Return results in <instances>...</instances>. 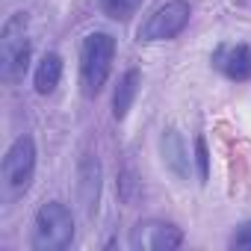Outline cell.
<instances>
[{
	"mask_svg": "<svg viewBox=\"0 0 251 251\" xmlns=\"http://www.w3.org/2000/svg\"><path fill=\"white\" fill-rule=\"evenodd\" d=\"M118 192H121V198L127 201V204H133V201L142 195V183H139V177H136L133 169H124V172L118 175Z\"/></svg>",
	"mask_w": 251,
	"mask_h": 251,
	"instance_id": "cell-13",
	"label": "cell"
},
{
	"mask_svg": "<svg viewBox=\"0 0 251 251\" xmlns=\"http://www.w3.org/2000/svg\"><path fill=\"white\" fill-rule=\"evenodd\" d=\"M115 59V39L109 33H89L80 50V86L86 98H95L112 71Z\"/></svg>",
	"mask_w": 251,
	"mask_h": 251,
	"instance_id": "cell-1",
	"label": "cell"
},
{
	"mask_svg": "<svg viewBox=\"0 0 251 251\" xmlns=\"http://www.w3.org/2000/svg\"><path fill=\"white\" fill-rule=\"evenodd\" d=\"M142 6V0H100V12L112 21H130Z\"/></svg>",
	"mask_w": 251,
	"mask_h": 251,
	"instance_id": "cell-12",
	"label": "cell"
},
{
	"mask_svg": "<svg viewBox=\"0 0 251 251\" xmlns=\"http://www.w3.org/2000/svg\"><path fill=\"white\" fill-rule=\"evenodd\" d=\"M74 242V216L68 204L48 201L39 207L33 222V239L30 245L36 251H65Z\"/></svg>",
	"mask_w": 251,
	"mask_h": 251,
	"instance_id": "cell-2",
	"label": "cell"
},
{
	"mask_svg": "<svg viewBox=\"0 0 251 251\" xmlns=\"http://www.w3.org/2000/svg\"><path fill=\"white\" fill-rule=\"evenodd\" d=\"M213 68L233 83L251 80V48L248 45H219L213 50Z\"/></svg>",
	"mask_w": 251,
	"mask_h": 251,
	"instance_id": "cell-7",
	"label": "cell"
},
{
	"mask_svg": "<svg viewBox=\"0 0 251 251\" xmlns=\"http://www.w3.org/2000/svg\"><path fill=\"white\" fill-rule=\"evenodd\" d=\"M195 160H198L201 183H207V177H210V154H207V139H204V136L195 139Z\"/></svg>",
	"mask_w": 251,
	"mask_h": 251,
	"instance_id": "cell-14",
	"label": "cell"
},
{
	"mask_svg": "<svg viewBox=\"0 0 251 251\" xmlns=\"http://www.w3.org/2000/svg\"><path fill=\"white\" fill-rule=\"evenodd\" d=\"M98 195H100V163L95 157H86L80 166V198L89 216L98 210Z\"/></svg>",
	"mask_w": 251,
	"mask_h": 251,
	"instance_id": "cell-9",
	"label": "cell"
},
{
	"mask_svg": "<svg viewBox=\"0 0 251 251\" xmlns=\"http://www.w3.org/2000/svg\"><path fill=\"white\" fill-rule=\"evenodd\" d=\"M233 251L239 248V251H251V222H245V225H239V230L230 236V242H227Z\"/></svg>",
	"mask_w": 251,
	"mask_h": 251,
	"instance_id": "cell-15",
	"label": "cell"
},
{
	"mask_svg": "<svg viewBox=\"0 0 251 251\" xmlns=\"http://www.w3.org/2000/svg\"><path fill=\"white\" fill-rule=\"evenodd\" d=\"M139 83H142L139 68H130L127 74L118 80V89H115V95H112V115H115L118 121L130 112V106H133V100H136V92H139Z\"/></svg>",
	"mask_w": 251,
	"mask_h": 251,
	"instance_id": "cell-10",
	"label": "cell"
},
{
	"mask_svg": "<svg viewBox=\"0 0 251 251\" xmlns=\"http://www.w3.org/2000/svg\"><path fill=\"white\" fill-rule=\"evenodd\" d=\"M160 151H163V160H166V166H169V169H172V172H175L180 180H186V177H189V154H186L183 136H180L175 127L163 130Z\"/></svg>",
	"mask_w": 251,
	"mask_h": 251,
	"instance_id": "cell-8",
	"label": "cell"
},
{
	"mask_svg": "<svg viewBox=\"0 0 251 251\" xmlns=\"http://www.w3.org/2000/svg\"><path fill=\"white\" fill-rule=\"evenodd\" d=\"M189 3L186 0H172V3L154 9L148 15V21L139 27V42H169L175 36H180L189 24Z\"/></svg>",
	"mask_w": 251,
	"mask_h": 251,
	"instance_id": "cell-5",
	"label": "cell"
},
{
	"mask_svg": "<svg viewBox=\"0 0 251 251\" xmlns=\"http://www.w3.org/2000/svg\"><path fill=\"white\" fill-rule=\"evenodd\" d=\"M59 80H62V56L59 53H45V59L36 68V92L50 95V92H56Z\"/></svg>",
	"mask_w": 251,
	"mask_h": 251,
	"instance_id": "cell-11",
	"label": "cell"
},
{
	"mask_svg": "<svg viewBox=\"0 0 251 251\" xmlns=\"http://www.w3.org/2000/svg\"><path fill=\"white\" fill-rule=\"evenodd\" d=\"M36 177V142L33 136H18L0 166V183H3V201L21 198Z\"/></svg>",
	"mask_w": 251,
	"mask_h": 251,
	"instance_id": "cell-4",
	"label": "cell"
},
{
	"mask_svg": "<svg viewBox=\"0 0 251 251\" xmlns=\"http://www.w3.org/2000/svg\"><path fill=\"white\" fill-rule=\"evenodd\" d=\"M27 24H30L27 12H15L0 30V77L6 83H18L27 74L33 53V45L27 39Z\"/></svg>",
	"mask_w": 251,
	"mask_h": 251,
	"instance_id": "cell-3",
	"label": "cell"
},
{
	"mask_svg": "<svg viewBox=\"0 0 251 251\" xmlns=\"http://www.w3.org/2000/svg\"><path fill=\"white\" fill-rule=\"evenodd\" d=\"M183 245V230L163 219H145L130 230V248L136 251H175Z\"/></svg>",
	"mask_w": 251,
	"mask_h": 251,
	"instance_id": "cell-6",
	"label": "cell"
}]
</instances>
